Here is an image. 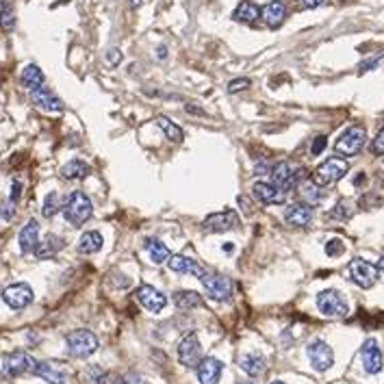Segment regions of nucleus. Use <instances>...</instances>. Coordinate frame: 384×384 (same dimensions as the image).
I'll return each mask as SVG.
<instances>
[{
    "instance_id": "20e7f679",
    "label": "nucleus",
    "mask_w": 384,
    "mask_h": 384,
    "mask_svg": "<svg viewBox=\"0 0 384 384\" xmlns=\"http://www.w3.org/2000/svg\"><path fill=\"white\" fill-rule=\"evenodd\" d=\"M270 174H272V182L282 191H291L293 187H297L299 182L306 178V170L304 168L293 170L291 163H287V161L276 163L274 168L270 170Z\"/></svg>"
},
{
    "instance_id": "5fc2aeb1",
    "label": "nucleus",
    "mask_w": 384,
    "mask_h": 384,
    "mask_svg": "<svg viewBox=\"0 0 384 384\" xmlns=\"http://www.w3.org/2000/svg\"><path fill=\"white\" fill-rule=\"evenodd\" d=\"M272 384H285V382H282V380H274Z\"/></svg>"
},
{
    "instance_id": "f257e3e1",
    "label": "nucleus",
    "mask_w": 384,
    "mask_h": 384,
    "mask_svg": "<svg viewBox=\"0 0 384 384\" xmlns=\"http://www.w3.org/2000/svg\"><path fill=\"white\" fill-rule=\"evenodd\" d=\"M91 213H94V204L87 198V193H82V191H72L63 204V217L72 226H82L91 217Z\"/></svg>"
},
{
    "instance_id": "0eeeda50",
    "label": "nucleus",
    "mask_w": 384,
    "mask_h": 384,
    "mask_svg": "<svg viewBox=\"0 0 384 384\" xmlns=\"http://www.w3.org/2000/svg\"><path fill=\"white\" fill-rule=\"evenodd\" d=\"M365 141H367V132L365 128L360 126H352V128H347L343 135L337 139L335 143V150L341 155V157H354L358 155L360 150L365 148Z\"/></svg>"
},
{
    "instance_id": "6e6552de",
    "label": "nucleus",
    "mask_w": 384,
    "mask_h": 384,
    "mask_svg": "<svg viewBox=\"0 0 384 384\" xmlns=\"http://www.w3.org/2000/svg\"><path fill=\"white\" fill-rule=\"evenodd\" d=\"M178 360L189 369H195L198 363L202 360V343H200L195 332H189L178 341Z\"/></svg>"
},
{
    "instance_id": "1a4fd4ad",
    "label": "nucleus",
    "mask_w": 384,
    "mask_h": 384,
    "mask_svg": "<svg viewBox=\"0 0 384 384\" xmlns=\"http://www.w3.org/2000/svg\"><path fill=\"white\" fill-rule=\"evenodd\" d=\"M306 354L315 372H328L330 367L335 365V352H332V347L322 339H315L313 343H308Z\"/></svg>"
},
{
    "instance_id": "72a5a7b5",
    "label": "nucleus",
    "mask_w": 384,
    "mask_h": 384,
    "mask_svg": "<svg viewBox=\"0 0 384 384\" xmlns=\"http://www.w3.org/2000/svg\"><path fill=\"white\" fill-rule=\"evenodd\" d=\"M0 28L3 30H13L15 28V9L9 3H5V7L0 9Z\"/></svg>"
},
{
    "instance_id": "7ed1b4c3",
    "label": "nucleus",
    "mask_w": 384,
    "mask_h": 384,
    "mask_svg": "<svg viewBox=\"0 0 384 384\" xmlns=\"http://www.w3.org/2000/svg\"><path fill=\"white\" fill-rule=\"evenodd\" d=\"M65 343H68V352L74 358H89L96 349H98V337L91 330H74L65 337Z\"/></svg>"
},
{
    "instance_id": "f03ea898",
    "label": "nucleus",
    "mask_w": 384,
    "mask_h": 384,
    "mask_svg": "<svg viewBox=\"0 0 384 384\" xmlns=\"http://www.w3.org/2000/svg\"><path fill=\"white\" fill-rule=\"evenodd\" d=\"M347 170H349V163L345 159L332 157L315 170L313 182L317 187H330V185H335V182H339L347 174Z\"/></svg>"
},
{
    "instance_id": "f8f14e48",
    "label": "nucleus",
    "mask_w": 384,
    "mask_h": 384,
    "mask_svg": "<svg viewBox=\"0 0 384 384\" xmlns=\"http://www.w3.org/2000/svg\"><path fill=\"white\" fill-rule=\"evenodd\" d=\"M33 297L35 295H33V289L26 285V282H15V285H9L3 291V302L13 311L26 308L33 302Z\"/></svg>"
},
{
    "instance_id": "6e6d98bb",
    "label": "nucleus",
    "mask_w": 384,
    "mask_h": 384,
    "mask_svg": "<svg viewBox=\"0 0 384 384\" xmlns=\"http://www.w3.org/2000/svg\"><path fill=\"white\" fill-rule=\"evenodd\" d=\"M239 384H252V382H239Z\"/></svg>"
},
{
    "instance_id": "2eb2a0df",
    "label": "nucleus",
    "mask_w": 384,
    "mask_h": 384,
    "mask_svg": "<svg viewBox=\"0 0 384 384\" xmlns=\"http://www.w3.org/2000/svg\"><path fill=\"white\" fill-rule=\"evenodd\" d=\"M135 297H137V302L150 313H161L165 306H168V297H165L159 289H155L152 285H141L135 291Z\"/></svg>"
},
{
    "instance_id": "7c9ffc66",
    "label": "nucleus",
    "mask_w": 384,
    "mask_h": 384,
    "mask_svg": "<svg viewBox=\"0 0 384 384\" xmlns=\"http://www.w3.org/2000/svg\"><path fill=\"white\" fill-rule=\"evenodd\" d=\"M157 124L161 126V130L165 132V137H168L170 141L178 143V141L185 139V132H182V128H180V126H176L170 118H159V120H157Z\"/></svg>"
},
{
    "instance_id": "c03bdc74",
    "label": "nucleus",
    "mask_w": 384,
    "mask_h": 384,
    "mask_svg": "<svg viewBox=\"0 0 384 384\" xmlns=\"http://www.w3.org/2000/svg\"><path fill=\"white\" fill-rule=\"evenodd\" d=\"M107 63H111V65H120L122 63V53L118 48L107 50Z\"/></svg>"
},
{
    "instance_id": "b1692460",
    "label": "nucleus",
    "mask_w": 384,
    "mask_h": 384,
    "mask_svg": "<svg viewBox=\"0 0 384 384\" xmlns=\"http://www.w3.org/2000/svg\"><path fill=\"white\" fill-rule=\"evenodd\" d=\"M63 245H65V239L63 237H59V235H46L40 243H37V247H35V254L40 261H46V259H53V256H57L61 250H63Z\"/></svg>"
},
{
    "instance_id": "a211bd4d",
    "label": "nucleus",
    "mask_w": 384,
    "mask_h": 384,
    "mask_svg": "<svg viewBox=\"0 0 384 384\" xmlns=\"http://www.w3.org/2000/svg\"><path fill=\"white\" fill-rule=\"evenodd\" d=\"M198 382L200 384H217L222 380V374H224V363L217 360L213 356H207L198 363Z\"/></svg>"
},
{
    "instance_id": "412c9836",
    "label": "nucleus",
    "mask_w": 384,
    "mask_h": 384,
    "mask_svg": "<svg viewBox=\"0 0 384 384\" xmlns=\"http://www.w3.org/2000/svg\"><path fill=\"white\" fill-rule=\"evenodd\" d=\"M313 207L306 204V202H295V204H289L287 211H285V222L289 226H295V228H304L313 222Z\"/></svg>"
},
{
    "instance_id": "dca6fc26",
    "label": "nucleus",
    "mask_w": 384,
    "mask_h": 384,
    "mask_svg": "<svg viewBox=\"0 0 384 384\" xmlns=\"http://www.w3.org/2000/svg\"><path fill=\"white\" fill-rule=\"evenodd\" d=\"M30 103L42 111H50V113L63 111V100L53 89H48L44 85L37 89H30Z\"/></svg>"
},
{
    "instance_id": "c85d7f7f",
    "label": "nucleus",
    "mask_w": 384,
    "mask_h": 384,
    "mask_svg": "<svg viewBox=\"0 0 384 384\" xmlns=\"http://www.w3.org/2000/svg\"><path fill=\"white\" fill-rule=\"evenodd\" d=\"M44 80H46V76H44V72L40 70V65H35V63L26 65V68L22 70V85L28 87V89L42 87Z\"/></svg>"
},
{
    "instance_id": "9d476101",
    "label": "nucleus",
    "mask_w": 384,
    "mask_h": 384,
    "mask_svg": "<svg viewBox=\"0 0 384 384\" xmlns=\"http://www.w3.org/2000/svg\"><path fill=\"white\" fill-rule=\"evenodd\" d=\"M200 280H202L207 293L213 299H217V302H230V299H232V282H230V278L220 276V274H207Z\"/></svg>"
},
{
    "instance_id": "8fccbe9b",
    "label": "nucleus",
    "mask_w": 384,
    "mask_h": 384,
    "mask_svg": "<svg viewBox=\"0 0 384 384\" xmlns=\"http://www.w3.org/2000/svg\"><path fill=\"white\" fill-rule=\"evenodd\" d=\"M187 111H189V113H198V115H202V113H204L200 107H198V109H195V107H187Z\"/></svg>"
},
{
    "instance_id": "a19ab883",
    "label": "nucleus",
    "mask_w": 384,
    "mask_h": 384,
    "mask_svg": "<svg viewBox=\"0 0 384 384\" xmlns=\"http://www.w3.org/2000/svg\"><path fill=\"white\" fill-rule=\"evenodd\" d=\"M13 215H15V204L11 202V200L0 204V217H3V220H13Z\"/></svg>"
},
{
    "instance_id": "c9c22d12",
    "label": "nucleus",
    "mask_w": 384,
    "mask_h": 384,
    "mask_svg": "<svg viewBox=\"0 0 384 384\" xmlns=\"http://www.w3.org/2000/svg\"><path fill=\"white\" fill-rule=\"evenodd\" d=\"M302 198L306 200V204H317V202H322V193H320V187L315 185V182L311 180L308 185L302 187Z\"/></svg>"
},
{
    "instance_id": "864d4df0",
    "label": "nucleus",
    "mask_w": 384,
    "mask_h": 384,
    "mask_svg": "<svg viewBox=\"0 0 384 384\" xmlns=\"http://www.w3.org/2000/svg\"><path fill=\"white\" fill-rule=\"evenodd\" d=\"M5 3H7V0H0V9H3V7H5Z\"/></svg>"
},
{
    "instance_id": "423d86ee",
    "label": "nucleus",
    "mask_w": 384,
    "mask_h": 384,
    "mask_svg": "<svg viewBox=\"0 0 384 384\" xmlns=\"http://www.w3.org/2000/svg\"><path fill=\"white\" fill-rule=\"evenodd\" d=\"M347 272H349V280L360 289H372L378 282V267L367 263L365 259H354L349 263Z\"/></svg>"
},
{
    "instance_id": "49530a36",
    "label": "nucleus",
    "mask_w": 384,
    "mask_h": 384,
    "mask_svg": "<svg viewBox=\"0 0 384 384\" xmlns=\"http://www.w3.org/2000/svg\"><path fill=\"white\" fill-rule=\"evenodd\" d=\"M328 0H302V7L304 9H317V7H324Z\"/></svg>"
},
{
    "instance_id": "e433bc0d",
    "label": "nucleus",
    "mask_w": 384,
    "mask_h": 384,
    "mask_svg": "<svg viewBox=\"0 0 384 384\" xmlns=\"http://www.w3.org/2000/svg\"><path fill=\"white\" fill-rule=\"evenodd\" d=\"M85 380L89 384H107L111 380V376L105 374L103 369H100V367H89V369L85 372Z\"/></svg>"
},
{
    "instance_id": "603ef678",
    "label": "nucleus",
    "mask_w": 384,
    "mask_h": 384,
    "mask_svg": "<svg viewBox=\"0 0 384 384\" xmlns=\"http://www.w3.org/2000/svg\"><path fill=\"white\" fill-rule=\"evenodd\" d=\"M141 3H143V0H130V7H135V9H137Z\"/></svg>"
},
{
    "instance_id": "4468645a",
    "label": "nucleus",
    "mask_w": 384,
    "mask_h": 384,
    "mask_svg": "<svg viewBox=\"0 0 384 384\" xmlns=\"http://www.w3.org/2000/svg\"><path fill=\"white\" fill-rule=\"evenodd\" d=\"M360 360L367 374H380L382 372V365H384V356H382V349L380 343L376 339H367L360 347Z\"/></svg>"
},
{
    "instance_id": "de8ad7c7",
    "label": "nucleus",
    "mask_w": 384,
    "mask_h": 384,
    "mask_svg": "<svg viewBox=\"0 0 384 384\" xmlns=\"http://www.w3.org/2000/svg\"><path fill=\"white\" fill-rule=\"evenodd\" d=\"M239 204L243 207V213H245V215H252V213H254V207H252V202L247 204V200H245L243 195L239 198Z\"/></svg>"
},
{
    "instance_id": "4c0bfd02",
    "label": "nucleus",
    "mask_w": 384,
    "mask_h": 384,
    "mask_svg": "<svg viewBox=\"0 0 384 384\" xmlns=\"http://www.w3.org/2000/svg\"><path fill=\"white\" fill-rule=\"evenodd\" d=\"M343 250H345V245H343L341 239H330V241L326 243V254H328V256H341Z\"/></svg>"
},
{
    "instance_id": "a18cd8bd",
    "label": "nucleus",
    "mask_w": 384,
    "mask_h": 384,
    "mask_svg": "<svg viewBox=\"0 0 384 384\" xmlns=\"http://www.w3.org/2000/svg\"><path fill=\"white\" fill-rule=\"evenodd\" d=\"M124 384H148V380L143 376H139V374H128L124 378Z\"/></svg>"
},
{
    "instance_id": "79ce46f5",
    "label": "nucleus",
    "mask_w": 384,
    "mask_h": 384,
    "mask_svg": "<svg viewBox=\"0 0 384 384\" xmlns=\"http://www.w3.org/2000/svg\"><path fill=\"white\" fill-rule=\"evenodd\" d=\"M372 150H374V155H384V128L376 135V139L372 143Z\"/></svg>"
},
{
    "instance_id": "cd10ccee",
    "label": "nucleus",
    "mask_w": 384,
    "mask_h": 384,
    "mask_svg": "<svg viewBox=\"0 0 384 384\" xmlns=\"http://www.w3.org/2000/svg\"><path fill=\"white\" fill-rule=\"evenodd\" d=\"M232 18L243 24H254L261 18V9L259 5L250 3V0H243V3H239V7L232 11Z\"/></svg>"
},
{
    "instance_id": "6ab92c4d",
    "label": "nucleus",
    "mask_w": 384,
    "mask_h": 384,
    "mask_svg": "<svg viewBox=\"0 0 384 384\" xmlns=\"http://www.w3.org/2000/svg\"><path fill=\"white\" fill-rule=\"evenodd\" d=\"M168 267L172 272H176V274H191L195 278H202V276L209 274L202 263H198V261H193L189 256H182V254H172L168 259Z\"/></svg>"
},
{
    "instance_id": "4be33fe9",
    "label": "nucleus",
    "mask_w": 384,
    "mask_h": 384,
    "mask_svg": "<svg viewBox=\"0 0 384 384\" xmlns=\"http://www.w3.org/2000/svg\"><path fill=\"white\" fill-rule=\"evenodd\" d=\"M261 18L265 20V24L270 28H278L282 26V22L287 20V7L282 0H272L270 5H265L261 9Z\"/></svg>"
},
{
    "instance_id": "39448f33",
    "label": "nucleus",
    "mask_w": 384,
    "mask_h": 384,
    "mask_svg": "<svg viewBox=\"0 0 384 384\" xmlns=\"http://www.w3.org/2000/svg\"><path fill=\"white\" fill-rule=\"evenodd\" d=\"M317 308L326 317H345L349 313V304L337 289H326L317 295Z\"/></svg>"
},
{
    "instance_id": "3c124183",
    "label": "nucleus",
    "mask_w": 384,
    "mask_h": 384,
    "mask_svg": "<svg viewBox=\"0 0 384 384\" xmlns=\"http://www.w3.org/2000/svg\"><path fill=\"white\" fill-rule=\"evenodd\" d=\"M378 272H384V256H380V261H378Z\"/></svg>"
},
{
    "instance_id": "aec40b11",
    "label": "nucleus",
    "mask_w": 384,
    "mask_h": 384,
    "mask_svg": "<svg viewBox=\"0 0 384 384\" xmlns=\"http://www.w3.org/2000/svg\"><path fill=\"white\" fill-rule=\"evenodd\" d=\"M37 378L50 382V384H65L68 382V372L59 367L57 363H48V360H35V367H33V372Z\"/></svg>"
},
{
    "instance_id": "9b49d317",
    "label": "nucleus",
    "mask_w": 384,
    "mask_h": 384,
    "mask_svg": "<svg viewBox=\"0 0 384 384\" xmlns=\"http://www.w3.org/2000/svg\"><path fill=\"white\" fill-rule=\"evenodd\" d=\"M33 367H35V358L26 352H13L5 356L3 360V376L5 378H18L22 374H30Z\"/></svg>"
},
{
    "instance_id": "ea45409f",
    "label": "nucleus",
    "mask_w": 384,
    "mask_h": 384,
    "mask_svg": "<svg viewBox=\"0 0 384 384\" xmlns=\"http://www.w3.org/2000/svg\"><path fill=\"white\" fill-rule=\"evenodd\" d=\"M326 143H328V139L324 137V135H320V137H315V141H313V146H311V155L313 157H320L324 150H326Z\"/></svg>"
},
{
    "instance_id": "f3484780",
    "label": "nucleus",
    "mask_w": 384,
    "mask_h": 384,
    "mask_svg": "<svg viewBox=\"0 0 384 384\" xmlns=\"http://www.w3.org/2000/svg\"><path fill=\"white\" fill-rule=\"evenodd\" d=\"M252 195L263 204H285L287 200V191L278 189L274 182H263V180L252 185Z\"/></svg>"
},
{
    "instance_id": "ddd939ff",
    "label": "nucleus",
    "mask_w": 384,
    "mask_h": 384,
    "mask_svg": "<svg viewBox=\"0 0 384 384\" xmlns=\"http://www.w3.org/2000/svg\"><path fill=\"white\" fill-rule=\"evenodd\" d=\"M237 226H239V215H237V211H232V209L209 215L204 220V224H202V228L207 232H215V235H220V232H228V230L237 228Z\"/></svg>"
},
{
    "instance_id": "2f4dec72",
    "label": "nucleus",
    "mask_w": 384,
    "mask_h": 384,
    "mask_svg": "<svg viewBox=\"0 0 384 384\" xmlns=\"http://www.w3.org/2000/svg\"><path fill=\"white\" fill-rule=\"evenodd\" d=\"M174 302H176L178 308L187 311V308H193V306L202 304V297H200L198 293H193V291H178L174 295Z\"/></svg>"
},
{
    "instance_id": "37998d69",
    "label": "nucleus",
    "mask_w": 384,
    "mask_h": 384,
    "mask_svg": "<svg viewBox=\"0 0 384 384\" xmlns=\"http://www.w3.org/2000/svg\"><path fill=\"white\" fill-rule=\"evenodd\" d=\"M20 195H22V182H20V180H13V185H11V195H9V200H11L13 204H18Z\"/></svg>"
},
{
    "instance_id": "f704fd0d",
    "label": "nucleus",
    "mask_w": 384,
    "mask_h": 384,
    "mask_svg": "<svg viewBox=\"0 0 384 384\" xmlns=\"http://www.w3.org/2000/svg\"><path fill=\"white\" fill-rule=\"evenodd\" d=\"M352 215H354V207H352V202H347V200H343V202H339L330 211L332 220H349Z\"/></svg>"
},
{
    "instance_id": "bb28decb",
    "label": "nucleus",
    "mask_w": 384,
    "mask_h": 384,
    "mask_svg": "<svg viewBox=\"0 0 384 384\" xmlns=\"http://www.w3.org/2000/svg\"><path fill=\"white\" fill-rule=\"evenodd\" d=\"M89 174H91V168L80 159H72L61 168V178L65 180H80V178H87Z\"/></svg>"
},
{
    "instance_id": "09e8293b",
    "label": "nucleus",
    "mask_w": 384,
    "mask_h": 384,
    "mask_svg": "<svg viewBox=\"0 0 384 384\" xmlns=\"http://www.w3.org/2000/svg\"><path fill=\"white\" fill-rule=\"evenodd\" d=\"M157 53H159V55H157L159 59H165V57H168V50H165V48H159Z\"/></svg>"
},
{
    "instance_id": "393cba45",
    "label": "nucleus",
    "mask_w": 384,
    "mask_h": 384,
    "mask_svg": "<svg viewBox=\"0 0 384 384\" xmlns=\"http://www.w3.org/2000/svg\"><path fill=\"white\" fill-rule=\"evenodd\" d=\"M239 367L250 378H259L265 372V358L259 352H247L239 358Z\"/></svg>"
},
{
    "instance_id": "c756f323",
    "label": "nucleus",
    "mask_w": 384,
    "mask_h": 384,
    "mask_svg": "<svg viewBox=\"0 0 384 384\" xmlns=\"http://www.w3.org/2000/svg\"><path fill=\"white\" fill-rule=\"evenodd\" d=\"M146 250H148V254H150V259H152L155 263H168V259L172 256V252H170V247L165 245L163 241H159V239H148L146 241Z\"/></svg>"
},
{
    "instance_id": "58836bf2",
    "label": "nucleus",
    "mask_w": 384,
    "mask_h": 384,
    "mask_svg": "<svg viewBox=\"0 0 384 384\" xmlns=\"http://www.w3.org/2000/svg\"><path fill=\"white\" fill-rule=\"evenodd\" d=\"M250 85H252V82H250V78L241 76V78H235V80L228 82V91H230V94H239V91L247 89Z\"/></svg>"
},
{
    "instance_id": "473e14b6",
    "label": "nucleus",
    "mask_w": 384,
    "mask_h": 384,
    "mask_svg": "<svg viewBox=\"0 0 384 384\" xmlns=\"http://www.w3.org/2000/svg\"><path fill=\"white\" fill-rule=\"evenodd\" d=\"M59 209H63L61 204V195L57 191H50L46 198H44V207H42V215L44 217H55L59 213Z\"/></svg>"
},
{
    "instance_id": "5701e85b",
    "label": "nucleus",
    "mask_w": 384,
    "mask_h": 384,
    "mask_svg": "<svg viewBox=\"0 0 384 384\" xmlns=\"http://www.w3.org/2000/svg\"><path fill=\"white\" fill-rule=\"evenodd\" d=\"M18 243H20V250L24 254L35 252V247L40 243V224H37V220H28L26 222V226L20 230Z\"/></svg>"
},
{
    "instance_id": "a878e982",
    "label": "nucleus",
    "mask_w": 384,
    "mask_h": 384,
    "mask_svg": "<svg viewBox=\"0 0 384 384\" xmlns=\"http://www.w3.org/2000/svg\"><path fill=\"white\" fill-rule=\"evenodd\" d=\"M103 243H105L103 235H100L98 230H89L78 239L76 250H78V254H96V252L103 250Z\"/></svg>"
}]
</instances>
